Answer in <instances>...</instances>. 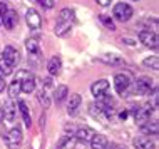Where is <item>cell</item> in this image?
<instances>
[{"label": "cell", "instance_id": "cell-1", "mask_svg": "<svg viewBox=\"0 0 159 149\" xmlns=\"http://www.w3.org/2000/svg\"><path fill=\"white\" fill-rule=\"evenodd\" d=\"M74 20H75V12L72 10V8H62V10L59 12V19H57L55 27H54L55 35H59V37L67 35L72 29Z\"/></svg>", "mask_w": 159, "mask_h": 149}, {"label": "cell", "instance_id": "cell-2", "mask_svg": "<svg viewBox=\"0 0 159 149\" xmlns=\"http://www.w3.org/2000/svg\"><path fill=\"white\" fill-rule=\"evenodd\" d=\"M15 80H19L20 82V91L24 92V94H30V92L35 91V77H34V74H30L29 70H19L15 75Z\"/></svg>", "mask_w": 159, "mask_h": 149}, {"label": "cell", "instance_id": "cell-3", "mask_svg": "<svg viewBox=\"0 0 159 149\" xmlns=\"http://www.w3.org/2000/svg\"><path fill=\"white\" fill-rule=\"evenodd\" d=\"M131 86H132V80L127 72H119V74L114 75V87L119 96H127L129 91H131Z\"/></svg>", "mask_w": 159, "mask_h": 149}, {"label": "cell", "instance_id": "cell-4", "mask_svg": "<svg viewBox=\"0 0 159 149\" xmlns=\"http://www.w3.org/2000/svg\"><path fill=\"white\" fill-rule=\"evenodd\" d=\"M5 144L8 149H20L24 142V134H22V129L19 126L17 127H12L10 131H7L5 134Z\"/></svg>", "mask_w": 159, "mask_h": 149}, {"label": "cell", "instance_id": "cell-5", "mask_svg": "<svg viewBox=\"0 0 159 149\" xmlns=\"http://www.w3.org/2000/svg\"><path fill=\"white\" fill-rule=\"evenodd\" d=\"M112 15H114L116 20H119V22H127V20L134 15V10H132V7L129 5V3L119 2V3H116V5H114Z\"/></svg>", "mask_w": 159, "mask_h": 149}, {"label": "cell", "instance_id": "cell-6", "mask_svg": "<svg viewBox=\"0 0 159 149\" xmlns=\"http://www.w3.org/2000/svg\"><path fill=\"white\" fill-rule=\"evenodd\" d=\"M156 86H154V80L151 77H148V75H141V77H137L136 80V92L139 96H148L151 94V91H154Z\"/></svg>", "mask_w": 159, "mask_h": 149}, {"label": "cell", "instance_id": "cell-7", "mask_svg": "<svg viewBox=\"0 0 159 149\" xmlns=\"http://www.w3.org/2000/svg\"><path fill=\"white\" fill-rule=\"evenodd\" d=\"M139 40L143 42V44L146 45V47H149V49H152V50H156L157 49V34L156 32H152V30H141L139 32Z\"/></svg>", "mask_w": 159, "mask_h": 149}, {"label": "cell", "instance_id": "cell-8", "mask_svg": "<svg viewBox=\"0 0 159 149\" xmlns=\"http://www.w3.org/2000/svg\"><path fill=\"white\" fill-rule=\"evenodd\" d=\"M109 80L106 79H101V80H96V82L91 86V92L92 96H96L97 99H104L107 96V92H109Z\"/></svg>", "mask_w": 159, "mask_h": 149}, {"label": "cell", "instance_id": "cell-9", "mask_svg": "<svg viewBox=\"0 0 159 149\" xmlns=\"http://www.w3.org/2000/svg\"><path fill=\"white\" fill-rule=\"evenodd\" d=\"M25 20H27V25L32 30H39V29L42 27V17L35 8H29V10L25 12Z\"/></svg>", "mask_w": 159, "mask_h": 149}, {"label": "cell", "instance_id": "cell-10", "mask_svg": "<svg viewBox=\"0 0 159 149\" xmlns=\"http://www.w3.org/2000/svg\"><path fill=\"white\" fill-rule=\"evenodd\" d=\"M17 24H19V15H17L15 10H7L5 14L2 15V22H0V25H3L7 30H14V29L17 27Z\"/></svg>", "mask_w": 159, "mask_h": 149}, {"label": "cell", "instance_id": "cell-11", "mask_svg": "<svg viewBox=\"0 0 159 149\" xmlns=\"http://www.w3.org/2000/svg\"><path fill=\"white\" fill-rule=\"evenodd\" d=\"M2 55H3V59H5V61L10 64L12 67H15L17 64L20 62V54H19V50H17L15 47H12V45H7V47L3 49Z\"/></svg>", "mask_w": 159, "mask_h": 149}, {"label": "cell", "instance_id": "cell-12", "mask_svg": "<svg viewBox=\"0 0 159 149\" xmlns=\"http://www.w3.org/2000/svg\"><path fill=\"white\" fill-rule=\"evenodd\" d=\"M94 134H96V131L91 129V127H79V129L75 131L74 138H75V141L85 144V142H91V139H92Z\"/></svg>", "mask_w": 159, "mask_h": 149}, {"label": "cell", "instance_id": "cell-13", "mask_svg": "<svg viewBox=\"0 0 159 149\" xmlns=\"http://www.w3.org/2000/svg\"><path fill=\"white\" fill-rule=\"evenodd\" d=\"M44 87L40 89V91H39V96H37V99H39V102H40L42 106H44V107L47 109L50 106V97H49V87H50V82H52V80L50 79H45L44 80Z\"/></svg>", "mask_w": 159, "mask_h": 149}, {"label": "cell", "instance_id": "cell-14", "mask_svg": "<svg viewBox=\"0 0 159 149\" xmlns=\"http://www.w3.org/2000/svg\"><path fill=\"white\" fill-rule=\"evenodd\" d=\"M80 104H82V97L80 94H72L70 99H69V104H67V114L69 116H75L77 111H79Z\"/></svg>", "mask_w": 159, "mask_h": 149}, {"label": "cell", "instance_id": "cell-15", "mask_svg": "<svg viewBox=\"0 0 159 149\" xmlns=\"http://www.w3.org/2000/svg\"><path fill=\"white\" fill-rule=\"evenodd\" d=\"M3 119H5L7 122H14L15 121V116H17V106H14V102L12 101H8L3 104Z\"/></svg>", "mask_w": 159, "mask_h": 149}, {"label": "cell", "instance_id": "cell-16", "mask_svg": "<svg viewBox=\"0 0 159 149\" xmlns=\"http://www.w3.org/2000/svg\"><path fill=\"white\" fill-rule=\"evenodd\" d=\"M47 69H49L50 75H59V74H61V70H62V59H61V55H54V57L49 61V64H47Z\"/></svg>", "mask_w": 159, "mask_h": 149}, {"label": "cell", "instance_id": "cell-17", "mask_svg": "<svg viewBox=\"0 0 159 149\" xmlns=\"http://www.w3.org/2000/svg\"><path fill=\"white\" fill-rule=\"evenodd\" d=\"M134 147L136 149H156V144L148 136H139V138L134 139Z\"/></svg>", "mask_w": 159, "mask_h": 149}, {"label": "cell", "instance_id": "cell-18", "mask_svg": "<svg viewBox=\"0 0 159 149\" xmlns=\"http://www.w3.org/2000/svg\"><path fill=\"white\" fill-rule=\"evenodd\" d=\"M101 61L107 64V65H124L126 61L121 57V55H116V54H106L101 57Z\"/></svg>", "mask_w": 159, "mask_h": 149}, {"label": "cell", "instance_id": "cell-19", "mask_svg": "<svg viewBox=\"0 0 159 149\" xmlns=\"http://www.w3.org/2000/svg\"><path fill=\"white\" fill-rule=\"evenodd\" d=\"M139 126H141V131H143L146 136H156L157 131H159V126H157L156 121H146Z\"/></svg>", "mask_w": 159, "mask_h": 149}, {"label": "cell", "instance_id": "cell-20", "mask_svg": "<svg viewBox=\"0 0 159 149\" xmlns=\"http://www.w3.org/2000/svg\"><path fill=\"white\" fill-rule=\"evenodd\" d=\"M19 111H20V114H22V119H24V124H25V127H29V129H30V126H32L30 111H29V106L25 104L24 101H20V102H19Z\"/></svg>", "mask_w": 159, "mask_h": 149}, {"label": "cell", "instance_id": "cell-21", "mask_svg": "<svg viewBox=\"0 0 159 149\" xmlns=\"http://www.w3.org/2000/svg\"><path fill=\"white\" fill-rule=\"evenodd\" d=\"M107 139H106V136H102V134H94L92 136V139H91V147L92 149H106L107 146Z\"/></svg>", "mask_w": 159, "mask_h": 149}, {"label": "cell", "instance_id": "cell-22", "mask_svg": "<svg viewBox=\"0 0 159 149\" xmlns=\"http://www.w3.org/2000/svg\"><path fill=\"white\" fill-rule=\"evenodd\" d=\"M137 24H139L141 29H148V30L152 29V32H156V29H157V19L156 17H144V19H141Z\"/></svg>", "mask_w": 159, "mask_h": 149}, {"label": "cell", "instance_id": "cell-23", "mask_svg": "<svg viewBox=\"0 0 159 149\" xmlns=\"http://www.w3.org/2000/svg\"><path fill=\"white\" fill-rule=\"evenodd\" d=\"M75 138L74 136H62L61 141L57 144V149H74L75 146Z\"/></svg>", "mask_w": 159, "mask_h": 149}, {"label": "cell", "instance_id": "cell-24", "mask_svg": "<svg viewBox=\"0 0 159 149\" xmlns=\"http://www.w3.org/2000/svg\"><path fill=\"white\" fill-rule=\"evenodd\" d=\"M12 72H14V67H12L10 64L3 59V55L0 54V77H7V75H10Z\"/></svg>", "mask_w": 159, "mask_h": 149}, {"label": "cell", "instance_id": "cell-25", "mask_svg": "<svg viewBox=\"0 0 159 149\" xmlns=\"http://www.w3.org/2000/svg\"><path fill=\"white\" fill-rule=\"evenodd\" d=\"M143 65L148 67V69H152V70H159V59H157V55L146 57L143 61Z\"/></svg>", "mask_w": 159, "mask_h": 149}, {"label": "cell", "instance_id": "cell-26", "mask_svg": "<svg viewBox=\"0 0 159 149\" xmlns=\"http://www.w3.org/2000/svg\"><path fill=\"white\" fill-rule=\"evenodd\" d=\"M89 111H91V114L94 117H99V119H106V114H104V109H102V104H96V102H94V104H91L89 106Z\"/></svg>", "mask_w": 159, "mask_h": 149}, {"label": "cell", "instance_id": "cell-27", "mask_svg": "<svg viewBox=\"0 0 159 149\" xmlns=\"http://www.w3.org/2000/svg\"><path fill=\"white\" fill-rule=\"evenodd\" d=\"M25 49H27V52L34 55V54H40V47H39V42L35 39H29L25 42Z\"/></svg>", "mask_w": 159, "mask_h": 149}, {"label": "cell", "instance_id": "cell-28", "mask_svg": "<svg viewBox=\"0 0 159 149\" xmlns=\"http://www.w3.org/2000/svg\"><path fill=\"white\" fill-rule=\"evenodd\" d=\"M67 96H69V89H67V86H57V89H55V92H54L55 101H57V102H62Z\"/></svg>", "mask_w": 159, "mask_h": 149}, {"label": "cell", "instance_id": "cell-29", "mask_svg": "<svg viewBox=\"0 0 159 149\" xmlns=\"http://www.w3.org/2000/svg\"><path fill=\"white\" fill-rule=\"evenodd\" d=\"M20 92H22V91H20V82L14 79V82H12L10 87H8V94H10V97H17Z\"/></svg>", "mask_w": 159, "mask_h": 149}, {"label": "cell", "instance_id": "cell-30", "mask_svg": "<svg viewBox=\"0 0 159 149\" xmlns=\"http://www.w3.org/2000/svg\"><path fill=\"white\" fill-rule=\"evenodd\" d=\"M101 22H102V24H106V27H107V29H111V30H116L114 22H112V20H111L107 15H101Z\"/></svg>", "mask_w": 159, "mask_h": 149}, {"label": "cell", "instance_id": "cell-31", "mask_svg": "<svg viewBox=\"0 0 159 149\" xmlns=\"http://www.w3.org/2000/svg\"><path fill=\"white\" fill-rule=\"evenodd\" d=\"M40 5H44L45 8H52L55 5V0H37Z\"/></svg>", "mask_w": 159, "mask_h": 149}, {"label": "cell", "instance_id": "cell-32", "mask_svg": "<svg viewBox=\"0 0 159 149\" xmlns=\"http://www.w3.org/2000/svg\"><path fill=\"white\" fill-rule=\"evenodd\" d=\"M7 10H8V8H7V3H5V2H2V0H0V22H2V15L5 14Z\"/></svg>", "mask_w": 159, "mask_h": 149}, {"label": "cell", "instance_id": "cell-33", "mask_svg": "<svg viewBox=\"0 0 159 149\" xmlns=\"http://www.w3.org/2000/svg\"><path fill=\"white\" fill-rule=\"evenodd\" d=\"M5 119H3V111H2V107H0V136H3V124H5Z\"/></svg>", "mask_w": 159, "mask_h": 149}, {"label": "cell", "instance_id": "cell-34", "mask_svg": "<svg viewBox=\"0 0 159 149\" xmlns=\"http://www.w3.org/2000/svg\"><path fill=\"white\" fill-rule=\"evenodd\" d=\"M96 2H97L101 7H107V5H111V0H96Z\"/></svg>", "mask_w": 159, "mask_h": 149}, {"label": "cell", "instance_id": "cell-35", "mask_svg": "<svg viewBox=\"0 0 159 149\" xmlns=\"http://www.w3.org/2000/svg\"><path fill=\"white\" fill-rule=\"evenodd\" d=\"M106 149H121V147H119L117 144H107V146H106Z\"/></svg>", "mask_w": 159, "mask_h": 149}, {"label": "cell", "instance_id": "cell-36", "mask_svg": "<svg viewBox=\"0 0 159 149\" xmlns=\"http://www.w3.org/2000/svg\"><path fill=\"white\" fill-rule=\"evenodd\" d=\"M5 89V82H3V77H0V92H3Z\"/></svg>", "mask_w": 159, "mask_h": 149}, {"label": "cell", "instance_id": "cell-37", "mask_svg": "<svg viewBox=\"0 0 159 149\" xmlns=\"http://www.w3.org/2000/svg\"><path fill=\"white\" fill-rule=\"evenodd\" d=\"M136 2H137V0H136Z\"/></svg>", "mask_w": 159, "mask_h": 149}]
</instances>
